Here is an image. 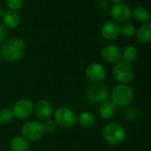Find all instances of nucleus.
I'll list each match as a JSON object with an SVG mask.
<instances>
[{"instance_id": "f257e3e1", "label": "nucleus", "mask_w": 151, "mask_h": 151, "mask_svg": "<svg viewBox=\"0 0 151 151\" xmlns=\"http://www.w3.org/2000/svg\"><path fill=\"white\" fill-rule=\"evenodd\" d=\"M26 50V43L23 39L15 37L6 40L3 42L0 50L2 58L10 62H15L19 60Z\"/></svg>"}, {"instance_id": "f03ea898", "label": "nucleus", "mask_w": 151, "mask_h": 151, "mask_svg": "<svg viewBox=\"0 0 151 151\" xmlns=\"http://www.w3.org/2000/svg\"><path fill=\"white\" fill-rule=\"evenodd\" d=\"M134 93L128 84H119L115 86L111 91V102L117 108H125L128 106L134 100Z\"/></svg>"}, {"instance_id": "7ed1b4c3", "label": "nucleus", "mask_w": 151, "mask_h": 151, "mask_svg": "<svg viewBox=\"0 0 151 151\" xmlns=\"http://www.w3.org/2000/svg\"><path fill=\"white\" fill-rule=\"evenodd\" d=\"M104 141L111 145L120 144L127 136V132L123 125L119 122H111L106 124L102 131Z\"/></svg>"}, {"instance_id": "20e7f679", "label": "nucleus", "mask_w": 151, "mask_h": 151, "mask_svg": "<svg viewBox=\"0 0 151 151\" xmlns=\"http://www.w3.org/2000/svg\"><path fill=\"white\" fill-rule=\"evenodd\" d=\"M112 73L119 84H128L134 78V69L132 64L125 60H119L115 63Z\"/></svg>"}, {"instance_id": "39448f33", "label": "nucleus", "mask_w": 151, "mask_h": 151, "mask_svg": "<svg viewBox=\"0 0 151 151\" xmlns=\"http://www.w3.org/2000/svg\"><path fill=\"white\" fill-rule=\"evenodd\" d=\"M109 90L107 87L101 82H91L86 88L87 98L97 104H101L109 98Z\"/></svg>"}, {"instance_id": "423d86ee", "label": "nucleus", "mask_w": 151, "mask_h": 151, "mask_svg": "<svg viewBox=\"0 0 151 151\" xmlns=\"http://www.w3.org/2000/svg\"><path fill=\"white\" fill-rule=\"evenodd\" d=\"M54 120L58 126L63 128H70L75 125L77 121V115L71 108L62 106L55 111Z\"/></svg>"}, {"instance_id": "0eeeda50", "label": "nucleus", "mask_w": 151, "mask_h": 151, "mask_svg": "<svg viewBox=\"0 0 151 151\" xmlns=\"http://www.w3.org/2000/svg\"><path fill=\"white\" fill-rule=\"evenodd\" d=\"M21 136L29 142H36L42 138L44 131L42 123L36 120H31L24 123L21 127Z\"/></svg>"}, {"instance_id": "6e6552de", "label": "nucleus", "mask_w": 151, "mask_h": 151, "mask_svg": "<svg viewBox=\"0 0 151 151\" xmlns=\"http://www.w3.org/2000/svg\"><path fill=\"white\" fill-rule=\"evenodd\" d=\"M11 110L14 118L19 120H23L28 119L31 116L34 111V104L29 99L22 98L15 102Z\"/></svg>"}, {"instance_id": "1a4fd4ad", "label": "nucleus", "mask_w": 151, "mask_h": 151, "mask_svg": "<svg viewBox=\"0 0 151 151\" xmlns=\"http://www.w3.org/2000/svg\"><path fill=\"white\" fill-rule=\"evenodd\" d=\"M110 13L113 21L117 23L128 22L132 17V10L130 6L123 2L114 4L111 8Z\"/></svg>"}, {"instance_id": "9d476101", "label": "nucleus", "mask_w": 151, "mask_h": 151, "mask_svg": "<svg viewBox=\"0 0 151 151\" xmlns=\"http://www.w3.org/2000/svg\"><path fill=\"white\" fill-rule=\"evenodd\" d=\"M87 78L91 82H102L106 78V69L99 63H92L88 65L85 71Z\"/></svg>"}, {"instance_id": "9b49d317", "label": "nucleus", "mask_w": 151, "mask_h": 151, "mask_svg": "<svg viewBox=\"0 0 151 151\" xmlns=\"http://www.w3.org/2000/svg\"><path fill=\"white\" fill-rule=\"evenodd\" d=\"M52 104L50 102L45 99L39 100L34 106V111L36 119L41 122H43L50 118L52 115Z\"/></svg>"}, {"instance_id": "f8f14e48", "label": "nucleus", "mask_w": 151, "mask_h": 151, "mask_svg": "<svg viewBox=\"0 0 151 151\" xmlns=\"http://www.w3.org/2000/svg\"><path fill=\"white\" fill-rule=\"evenodd\" d=\"M102 58L109 63H117L122 58V50L115 44H107L101 50Z\"/></svg>"}, {"instance_id": "ddd939ff", "label": "nucleus", "mask_w": 151, "mask_h": 151, "mask_svg": "<svg viewBox=\"0 0 151 151\" xmlns=\"http://www.w3.org/2000/svg\"><path fill=\"white\" fill-rule=\"evenodd\" d=\"M102 36L108 41L116 40L120 35V26L119 23L110 20L105 22L101 27Z\"/></svg>"}, {"instance_id": "4468645a", "label": "nucleus", "mask_w": 151, "mask_h": 151, "mask_svg": "<svg viewBox=\"0 0 151 151\" xmlns=\"http://www.w3.org/2000/svg\"><path fill=\"white\" fill-rule=\"evenodd\" d=\"M3 24L10 29H14L19 27L20 23V18L17 12L12 11V10H6L4 11L3 16Z\"/></svg>"}, {"instance_id": "2eb2a0df", "label": "nucleus", "mask_w": 151, "mask_h": 151, "mask_svg": "<svg viewBox=\"0 0 151 151\" xmlns=\"http://www.w3.org/2000/svg\"><path fill=\"white\" fill-rule=\"evenodd\" d=\"M117 107L115 104L111 101H106L100 104L99 107V115L104 119H112L117 113Z\"/></svg>"}, {"instance_id": "dca6fc26", "label": "nucleus", "mask_w": 151, "mask_h": 151, "mask_svg": "<svg viewBox=\"0 0 151 151\" xmlns=\"http://www.w3.org/2000/svg\"><path fill=\"white\" fill-rule=\"evenodd\" d=\"M137 40L141 43H150L151 41V23L145 22L142 23V25L139 27L137 30Z\"/></svg>"}, {"instance_id": "f3484780", "label": "nucleus", "mask_w": 151, "mask_h": 151, "mask_svg": "<svg viewBox=\"0 0 151 151\" xmlns=\"http://www.w3.org/2000/svg\"><path fill=\"white\" fill-rule=\"evenodd\" d=\"M12 151H29V143L22 136H14L10 141Z\"/></svg>"}, {"instance_id": "a211bd4d", "label": "nucleus", "mask_w": 151, "mask_h": 151, "mask_svg": "<svg viewBox=\"0 0 151 151\" xmlns=\"http://www.w3.org/2000/svg\"><path fill=\"white\" fill-rule=\"evenodd\" d=\"M96 117L93 113L89 111H82L77 116V121L79 124L86 128L92 127L96 124Z\"/></svg>"}, {"instance_id": "6ab92c4d", "label": "nucleus", "mask_w": 151, "mask_h": 151, "mask_svg": "<svg viewBox=\"0 0 151 151\" xmlns=\"http://www.w3.org/2000/svg\"><path fill=\"white\" fill-rule=\"evenodd\" d=\"M132 17L138 22L145 23L150 20V13L143 6H136L132 10Z\"/></svg>"}, {"instance_id": "aec40b11", "label": "nucleus", "mask_w": 151, "mask_h": 151, "mask_svg": "<svg viewBox=\"0 0 151 151\" xmlns=\"http://www.w3.org/2000/svg\"><path fill=\"white\" fill-rule=\"evenodd\" d=\"M122 58H124L123 60L132 63L135 61L138 58V50L136 47L133 45H128L123 50H122Z\"/></svg>"}, {"instance_id": "412c9836", "label": "nucleus", "mask_w": 151, "mask_h": 151, "mask_svg": "<svg viewBox=\"0 0 151 151\" xmlns=\"http://www.w3.org/2000/svg\"><path fill=\"white\" fill-rule=\"evenodd\" d=\"M136 34V27L131 22H125L120 26V35L125 37H132Z\"/></svg>"}, {"instance_id": "4be33fe9", "label": "nucleus", "mask_w": 151, "mask_h": 151, "mask_svg": "<svg viewBox=\"0 0 151 151\" xmlns=\"http://www.w3.org/2000/svg\"><path fill=\"white\" fill-rule=\"evenodd\" d=\"M13 114L11 109L4 108L0 111V123L9 124L13 119Z\"/></svg>"}, {"instance_id": "5701e85b", "label": "nucleus", "mask_w": 151, "mask_h": 151, "mask_svg": "<svg viewBox=\"0 0 151 151\" xmlns=\"http://www.w3.org/2000/svg\"><path fill=\"white\" fill-rule=\"evenodd\" d=\"M58 125L57 123L55 122L54 119H47L45 121H43V124H42V128H43V131L44 133H47V134H53L57 131L58 129Z\"/></svg>"}, {"instance_id": "b1692460", "label": "nucleus", "mask_w": 151, "mask_h": 151, "mask_svg": "<svg viewBox=\"0 0 151 151\" xmlns=\"http://www.w3.org/2000/svg\"><path fill=\"white\" fill-rule=\"evenodd\" d=\"M5 4L9 10L18 12L22 9L24 4V0H5Z\"/></svg>"}, {"instance_id": "393cba45", "label": "nucleus", "mask_w": 151, "mask_h": 151, "mask_svg": "<svg viewBox=\"0 0 151 151\" xmlns=\"http://www.w3.org/2000/svg\"><path fill=\"white\" fill-rule=\"evenodd\" d=\"M8 35H9L8 28L3 23H0V43H3L4 42L6 41Z\"/></svg>"}, {"instance_id": "a878e982", "label": "nucleus", "mask_w": 151, "mask_h": 151, "mask_svg": "<svg viewBox=\"0 0 151 151\" xmlns=\"http://www.w3.org/2000/svg\"><path fill=\"white\" fill-rule=\"evenodd\" d=\"M3 13H4V9H3V8H2V6L0 5V19H2Z\"/></svg>"}, {"instance_id": "bb28decb", "label": "nucleus", "mask_w": 151, "mask_h": 151, "mask_svg": "<svg viewBox=\"0 0 151 151\" xmlns=\"http://www.w3.org/2000/svg\"><path fill=\"white\" fill-rule=\"evenodd\" d=\"M111 2H113V3H120V2H123V0H110Z\"/></svg>"}, {"instance_id": "cd10ccee", "label": "nucleus", "mask_w": 151, "mask_h": 151, "mask_svg": "<svg viewBox=\"0 0 151 151\" xmlns=\"http://www.w3.org/2000/svg\"><path fill=\"white\" fill-rule=\"evenodd\" d=\"M1 61H2V56H1V54H0V64H1Z\"/></svg>"}]
</instances>
